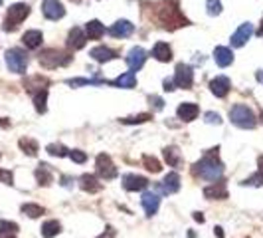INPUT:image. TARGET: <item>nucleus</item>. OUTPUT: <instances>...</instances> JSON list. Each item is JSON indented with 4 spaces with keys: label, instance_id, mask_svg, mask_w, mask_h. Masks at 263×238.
Here are the masks:
<instances>
[{
    "label": "nucleus",
    "instance_id": "nucleus-1",
    "mask_svg": "<svg viewBox=\"0 0 263 238\" xmlns=\"http://www.w3.org/2000/svg\"><path fill=\"white\" fill-rule=\"evenodd\" d=\"M192 175L204 181H220L224 175V165L218 159V147L210 149L198 163H194L192 167Z\"/></svg>",
    "mask_w": 263,
    "mask_h": 238
},
{
    "label": "nucleus",
    "instance_id": "nucleus-2",
    "mask_svg": "<svg viewBox=\"0 0 263 238\" xmlns=\"http://www.w3.org/2000/svg\"><path fill=\"white\" fill-rule=\"evenodd\" d=\"M158 20L166 30H176L182 26H188V18L180 12V6L176 0H164L158 6Z\"/></svg>",
    "mask_w": 263,
    "mask_h": 238
},
{
    "label": "nucleus",
    "instance_id": "nucleus-3",
    "mask_svg": "<svg viewBox=\"0 0 263 238\" xmlns=\"http://www.w3.org/2000/svg\"><path fill=\"white\" fill-rule=\"evenodd\" d=\"M230 121L240 129H254L258 125L256 113L248 105H242V103H238L230 109Z\"/></svg>",
    "mask_w": 263,
    "mask_h": 238
},
{
    "label": "nucleus",
    "instance_id": "nucleus-4",
    "mask_svg": "<svg viewBox=\"0 0 263 238\" xmlns=\"http://www.w3.org/2000/svg\"><path fill=\"white\" fill-rule=\"evenodd\" d=\"M30 14V6L24 4V2H18V4H12L6 12V20H4V30L6 32H14Z\"/></svg>",
    "mask_w": 263,
    "mask_h": 238
},
{
    "label": "nucleus",
    "instance_id": "nucleus-5",
    "mask_svg": "<svg viewBox=\"0 0 263 238\" xmlns=\"http://www.w3.org/2000/svg\"><path fill=\"white\" fill-rule=\"evenodd\" d=\"M73 56H69L67 52H62V50H56V48H48L40 54V64L46 68V70H54V68H60V66H67L71 62Z\"/></svg>",
    "mask_w": 263,
    "mask_h": 238
},
{
    "label": "nucleus",
    "instance_id": "nucleus-6",
    "mask_svg": "<svg viewBox=\"0 0 263 238\" xmlns=\"http://www.w3.org/2000/svg\"><path fill=\"white\" fill-rule=\"evenodd\" d=\"M4 60H6V66L12 74H24L26 68H28V56L20 48H10L4 54Z\"/></svg>",
    "mask_w": 263,
    "mask_h": 238
},
{
    "label": "nucleus",
    "instance_id": "nucleus-7",
    "mask_svg": "<svg viewBox=\"0 0 263 238\" xmlns=\"http://www.w3.org/2000/svg\"><path fill=\"white\" fill-rule=\"evenodd\" d=\"M95 171H97V175H99L103 181H111V179H115V177H117V167L113 165L111 157H109V155H105V153L97 155V161H95Z\"/></svg>",
    "mask_w": 263,
    "mask_h": 238
},
{
    "label": "nucleus",
    "instance_id": "nucleus-8",
    "mask_svg": "<svg viewBox=\"0 0 263 238\" xmlns=\"http://www.w3.org/2000/svg\"><path fill=\"white\" fill-rule=\"evenodd\" d=\"M172 81H174V85H178L182 89H192V83H194V72H192V68L188 64H178Z\"/></svg>",
    "mask_w": 263,
    "mask_h": 238
},
{
    "label": "nucleus",
    "instance_id": "nucleus-9",
    "mask_svg": "<svg viewBox=\"0 0 263 238\" xmlns=\"http://www.w3.org/2000/svg\"><path fill=\"white\" fill-rule=\"evenodd\" d=\"M42 12L48 20H60L66 16V8L60 0H44L42 4Z\"/></svg>",
    "mask_w": 263,
    "mask_h": 238
},
{
    "label": "nucleus",
    "instance_id": "nucleus-10",
    "mask_svg": "<svg viewBox=\"0 0 263 238\" xmlns=\"http://www.w3.org/2000/svg\"><path fill=\"white\" fill-rule=\"evenodd\" d=\"M252 34H254V24H250V22H244L238 30H236V34L232 36V46L234 48H242V46H246L248 44V40L252 38Z\"/></svg>",
    "mask_w": 263,
    "mask_h": 238
},
{
    "label": "nucleus",
    "instance_id": "nucleus-11",
    "mask_svg": "<svg viewBox=\"0 0 263 238\" xmlns=\"http://www.w3.org/2000/svg\"><path fill=\"white\" fill-rule=\"evenodd\" d=\"M125 60H127L129 70L134 74V72H138V70L144 66V62H146V52H144L142 48H138V46H136V48H131Z\"/></svg>",
    "mask_w": 263,
    "mask_h": 238
},
{
    "label": "nucleus",
    "instance_id": "nucleus-12",
    "mask_svg": "<svg viewBox=\"0 0 263 238\" xmlns=\"http://www.w3.org/2000/svg\"><path fill=\"white\" fill-rule=\"evenodd\" d=\"M230 87H232V81H230V78H226V76H218V78H214V79L210 81V91H212L216 97H226V95L230 93Z\"/></svg>",
    "mask_w": 263,
    "mask_h": 238
},
{
    "label": "nucleus",
    "instance_id": "nucleus-13",
    "mask_svg": "<svg viewBox=\"0 0 263 238\" xmlns=\"http://www.w3.org/2000/svg\"><path fill=\"white\" fill-rule=\"evenodd\" d=\"M89 56H91L95 62H99V64H105V62H111V60L119 58L117 52L111 50V48H107V46H97V48H93V50L89 52Z\"/></svg>",
    "mask_w": 263,
    "mask_h": 238
},
{
    "label": "nucleus",
    "instance_id": "nucleus-14",
    "mask_svg": "<svg viewBox=\"0 0 263 238\" xmlns=\"http://www.w3.org/2000/svg\"><path fill=\"white\" fill-rule=\"evenodd\" d=\"M140 205H142V209H144L146 217H152V215H156V213H158L160 199H158V195H154V193H144V195H142V199H140Z\"/></svg>",
    "mask_w": 263,
    "mask_h": 238
},
{
    "label": "nucleus",
    "instance_id": "nucleus-15",
    "mask_svg": "<svg viewBox=\"0 0 263 238\" xmlns=\"http://www.w3.org/2000/svg\"><path fill=\"white\" fill-rule=\"evenodd\" d=\"M134 32V26H132L129 20H117L111 28H109V34L113 38H127Z\"/></svg>",
    "mask_w": 263,
    "mask_h": 238
},
{
    "label": "nucleus",
    "instance_id": "nucleus-16",
    "mask_svg": "<svg viewBox=\"0 0 263 238\" xmlns=\"http://www.w3.org/2000/svg\"><path fill=\"white\" fill-rule=\"evenodd\" d=\"M85 42H87V36H85V32L81 30V28H71L69 30V36H67V46L71 48V50H81L83 46H85Z\"/></svg>",
    "mask_w": 263,
    "mask_h": 238
},
{
    "label": "nucleus",
    "instance_id": "nucleus-17",
    "mask_svg": "<svg viewBox=\"0 0 263 238\" xmlns=\"http://www.w3.org/2000/svg\"><path fill=\"white\" fill-rule=\"evenodd\" d=\"M162 193L164 195H174L180 191V175L178 173H168L164 179H162V185H160Z\"/></svg>",
    "mask_w": 263,
    "mask_h": 238
},
{
    "label": "nucleus",
    "instance_id": "nucleus-18",
    "mask_svg": "<svg viewBox=\"0 0 263 238\" xmlns=\"http://www.w3.org/2000/svg\"><path fill=\"white\" fill-rule=\"evenodd\" d=\"M214 60H216V64H218L220 68H228V66H232V62H234V52H232L230 48H226V46H218V48L214 50Z\"/></svg>",
    "mask_w": 263,
    "mask_h": 238
},
{
    "label": "nucleus",
    "instance_id": "nucleus-19",
    "mask_svg": "<svg viewBox=\"0 0 263 238\" xmlns=\"http://www.w3.org/2000/svg\"><path fill=\"white\" fill-rule=\"evenodd\" d=\"M176 113H178V117H180L182 121H194V119L198 117L200 109H198V105H196V103L186 101V103H180V105H178Z\"/></svg>",
    "mask_w": 263,
    "mask_h": 238
},
{
    "label": "nucleus",
    "instance_id": "nucleus-20",
    "mask_svg": "<svg viewBox=\"0 0 263 238\" xmlns=\"http://www.w3.org/2000/svg\"><path fill=\"white\" fill-rule=\"evenodd\" d=\"M123 187L125 191H142L148 187V181L144 177H138V175H125L123 177Z\"/></svg>",
    "mask_w": 263,
    "mask_h": 238
},
{
    "label": "nucleus",
    "instance_id": "nucleus-21",
    "mask_svg": "<svg viewBox=\"0 0 263 238\" xmlns=\"http://www.w3.org/2000/svg\"><path fill=\"white\" fill-rule=\"evenodd\" d=\"M204 197L210 199V201H214V199L224 201V199H228V189H226L224 183H214V185L204 189Z\"/></svg>",
    "mask_w": 263,
    "mask_h": 238
},
{
    "label": "nucleus",
    "instance_id": "nucleus-22",
    "mask_svg": "<svg viewBox=\"0 0 263 238\" xmlns=\"http://www.w3.org/2000/svg\"><path fill=\"white\" fill-rule=\"evenodd\" d=\"M42 40H44V36H42L40 30H28V32H24V36H22L24 46L30 48V50L40 48V46H42Z\"/></svg>",
    "mask_w": 263,
    "mask_h": 238
},
{
    "label": "nucleus",
    "instance_id": "nucleus-23",
    "mask_svg": "<svg viewBox=\"0 0 263 238\" xmlns=\"http://www.w3.org/2000/svg\"><path fill=\"white\" fill-rule=\"evenodd\" d=\"M103 34H105V26L99 20H89L85 24V36H87V40H99Z\"/></svg>",
    "mask_w": 263,
    "mask_h": 238
},
{
    "label": "nucleus",
    "instance_id": "nucleus-24",
    "mask_svg": "<svg viewBox=\"0 0 263 238\" xmlns=\"http://www.w3.org/2000/svg\"><path fill=\"white\" fill-rule=\"evenodd\" d=\"M79 187H81L85 193H99V191L103 189V185L99 183V179L93 177V175H83V177L79 179Z\"/></svg>",
    "mask_w": 263,
    "mask_h": 238
},
{
    "label": "nucleus",
    "instance_id": "nucleus-25",
    "mask_svg": "<svg viewBox=\"0 0 263 238\" xmlns=\"http://www.w3.org/2000/svg\"><path fill=\"white\" fill-rule=\"evenodd\" d=\"M111 85H115V87H123V89H132L134 85H136V78H134V74L132 72H125V74H121L117 79H113V81H109Z\"/></svg>",
    "mask_w": 263,
    "mask_h": 238
},
{
    "label": "nucleus",
    "instance_id": "nucleus-26",
    "mask_svg": "<svg viewBox=\"0 0 263 238\" xmlns=\"http://www.w3.org/2000/svg\"><path fill=\"white\" fill-rule=\"evenodd\" d=\"M36 179H38V185H42V187H48V185H52V181H54V175H52V169H50V165L42 163V165L36 169Z\"/></svg>",
    "mask_w": 263,
    "mask_h": 238
},
{
    "label": "nucleus",
    "instance_id": "nucleus-27",
    "mask_svg": "<svg viewBox=\"0 0 263 238\" xmlns=\"http://www.w3.org/2000/svg\"><path fill=\"white\" fill-rule=\"evenodd\" d=\"M152 56H154L158 62H170V60H172V50H170L168 44L158 42V44L152 48Z\"/></svg>",
    "mask_w": 263,
    "mask_h": 238
},
{
    "label": "nucleus",
    "instance_id": "nucleus-28",
    "mask_svg": "<svg viewBox=\"0 0 263 238\" xmlns=\"http://www.w3.org/2000/svg\"><path fill=\"white\" fill-rule=\"evenodd\" d=\"M48 79L46 78H42V76H36V78H30L26 83H24V87L28 89V91H32V93H38V91H42V89H48Z\"/></svg>",
    "mask_w": 263,
    "mask_h": 238
},
{
    "label": "nucleus",
    "instance_id": "nucleus-29",
    "mask_svg": "<svg viewBox=\"0 0 263 238\" xmlns=\"http://www.w3.org/2000/svg\"><path fill=\"white\" fill-rule=\"evenodd\" d=\"M164 159L170 167H180L182 165V157H180V151L176 147H166L164 149Z\"/></svg>",
    "mask_w": 263,
    "mask_h": 238
},
{
    "label": "nucleus",
    "instance_id": "nucleus-30",
    "mask_svg": "<svg viewBox=\"0 0 263 238\" xmlns=\"http://www.w3.org/2000/svg\"><path fill=\"white\" fill-rule=\"evenodd\" d=\"M60 231H62V227H60V223L58 221H48V223H44L42 225V237L44 238H54L60 235Z\"/></svg>",
    "mask_w": 263,
    "mask_h": 238
},
{
    "label": "nucleus",
    "instance_id": "nucleus-31",
    "mask_svg": "<svg viewBox=\"0 0 263 238\" xmlns=\"http://www.w3.org/2000/svg\"><path fill=\"white\" fill-rule=\"evenodd\" d=\"M18 145H20V149H22L26 155H30V157H36V155H38V143H36L34 139L24 137V139L18 141Z\"/></svg>",
    "mask_w": 263,
    "mask_h": 238
},
{
    "label": "nucleus",
    "instance_id": "nucleus-32",
    "mask_svg": "<svg viewBox=\"0 0 263 238\" xmlns=\"http://www.w3.org/2000/svg\"><path fill=\"white\" fill-rule=\"evenodd\" d=\"M46 101H48V89H42V91L34 93V107H36L38 113H46V109H48Z\"/></svg>",
    "mask_w": 263,
    "mask_h": 238
},
{
    "label": "nucleus",
    "instance_id": "nucleus-33",
    "mask_svg": "<svg viewBox=\"0 0 263 238\" xmlns=\"http://www.w3.org/2000/svg\"><path fill=\"white\" fill-rule=\"evenodd\" d=\"M22 213H24V215H28L30 219H38V217H42V215H44V209H42L40 205L26 203V205H22Z\"/></svg>",
    "mask_w": 263,
    "mask_h": 238
},
{
    "label": "nucleus",
    "instance_id": "nucleus-34",
    "mask_svg": "<svg viewBox=\"0 0 263 238\" xmlns=\"http://www.w3.org/2000/svg\"><path fill=\"white\" fill-rule=\"evenodd\" d=\"M150 119V113H138V115H132V117H123L121 123L125 125H138V123H144Z\"/></svg>",
    "mask_w": 263,
    "mask_h": 238
},
{
    "label": "nucleus",
    "instance_id": "nucleus-35",
    "mask_svg": "<svg viewBox=\"0 0 263 238\" xmlns=\"http://www.w3.org/2000/svg\"><path fill=\"white\" fill-rule=\"evenodd\" d=\"M46 151H48L52 157H66V155L69 153V151H67L64 145H60V143H52V145H48Z\"/></svg>",
    "mask_w": 263,
    "mask_h": 238
},
{
    "label": "nucleus",
    "instance_id": "nucleus-36",
    "mask_svg": "<svg viewBox=\"0 0 263 238\" xmlns=\"http://www.w3.org/2000/svg\"><path fill=\"white\" fill-rule=\"evenodd\" d=\"M142 163H144V167L150 171V173H160V163H158V159H154V157H150V155H144L142 157Z\"/></svg>",
    "mask_w": 263,
    "mask_h": 238
},
{
    "label": "nucleus",
    "instance_id": "nucleus-37",
    "mask_svg": "<svg viewBox=\"0 0 263 238\" xmlns=\"http://www.w3.org/2000/svg\"><path fill=\"white\" fill-rule=\"evenodd\" d=\"M16 231H18L16 223H10V221H2L0 223V237H4V235H16Z\"/></svg>",
    "mask_w": 263,
    "mask_h": 238
},
{
    "label": "nucleus",
    "instance_id": "nucleus-38",
    "mask_svg": "<svg viewBox=\"0 0 263 238\" xmlns=\"http://www.w3.org/2000/svg\"><path fill=\"white\" fill-rule=\"evenodd\" d=\"M206 10L210 16H220L222 14V2L220 0H208L206 2Z\"/></svg>",
    "mask_w": 263,
    "mask_h": 238
},
{
    "label": "nucleus",
    "instance_id": "nucleus-39",
    "mask_svg": "<svg viewBox=\"0 0 263 238\" xmlns=\"http://www.w3.org/2000/svg\"><path fill=\"white\" fill-rule=\"evenodd\" d=\"M242 185H250V187H263V173L258 171L256 175H252L250 179H246Z\"/></svg>",
    "mask_w": 263,
    "mask_h": 238
},
{
    "label": "nucleus",
    "instance_id": "nucleus-40",
    "mask_svg": "<svg viewBox=\"0 0 263 238\" xmlns=\"http://www.w3.org/2000/svg\"><path fill=\"white\" fill-rule=\"evenodd\" d=\"M67 155H69V159L75 161V163H85V159H87V155H85L83 151H79V149H73V151H69Z\"/></svg>",
    "mask_w": 263,
    "mask_h": 238
},
{
    "label": "nucleus",
    "instance_id": "nucleus-41",
    "mask_svg": "<svg viewBox=\"0 0 263 238\" xmlns=\"http://www.w3.org/2000/svg\"><path fill=\"white\" fill-rule=\"evenodd\" d=\"M204 121L210 123V125H220V123H222V117H220L218 113H214V111H208V113L204 115Z\"/></svg>",
    "mask_w": 263,
    "mask_h": 238
},
{
    "label": "nucleus",
    "instance_id": "nucleus-42",
    "mask_svg": "<svg viewBox=\"0 0 263 238\" xmlns=\"http://www.w3.org/2000/svg\"><path fill=\"white\" fill-rule=\"evenodd\" d=\"M0 181L6 183V185H14V179H12V173L10 171H2L0 169Z\"/></svg>",
    "mask_w": 263,
    "mask_h": 238
},
{
    "label": "nucleus",
    "instance_id": "nucleus-43",
    "mask_svg": "<svg viewBox=\"0 0 263 238\" xmlns=\"http://www.w3.org/2000/svg\"><path fill=\"white\" fill-rule=\"evenodd\" d=\"M148 99H150V105H154V111H160V109L164 107V101H162L160 97L152 95V97H148Z\"/></svg>",
    "mask_w": 263,
    "mask_h": 238
},
{
    "label": "nucleus",
    "instance_id": "nucleus-44",
    "mask_svg": "<svg viewBox=\"0 0 263 238\" xmlns=\"http://www.w3.org/2000/svg\"><path fill=\"white\" fill-rule=\"evenodd\" d=\"M174 81L172 79H164V91H174Z\"/></svg>",
    "mask_w": 263,
    "mask_h": 238
},
{
    "label": "nucleus",
    "instance_id": "nucleus-45",
    "mask_svg": "<svg viewBox=\"0 0 263 238\" xmlns=\"http://www.w3.org/2000/svg\"><path fill=\"white\" fill-rule=\"evenodd\" d=\"M194 221H198V223H204V217H202V213H194Z\"/></svg>",
    "mask_w": 263,
    "mask_h": 238
},
{
    "label": "nucleus",
    "instance_id": "nucleus-46",
    "mask_svg": "<svg viewBox=\"0 0 263 238\" xmlns=\"http://www.w3.org/2000/svg\"><path fill=\"white\" fill-rule=\"evenodd\" d=\"M256 78H258V81H260V83H263V70H258Z\"/></svg>",
    "mask_w": 263,
    "mask_h": 238
},
{
    "label": "nucleus",
    "instance_id": "nucleus-47",
    "mask_svg": "<svg viewBox=\"0 0 263 238\" xmlns=\"http://www.w3.org/2000/svg\"><path fill=\"white\" fill-rule=\"evenodd\" d=\"M214 233H216V237H224V231H222V229H220V227H216V229H214Z\"/></svg>",
    "mask_w": 263,
    "mask_h": 238
},
{
    "label": "nucleus",
    "instance_id": "nucleus-48",
    "mask_svg": "<svg viewBox=\"0 0 263 238\" xmlns=\"http://www.w3.org/2000/svg\"><path fill=\"white\" fill-rule=\"evenodd\" d=\"M258 36H262L263 38V16H262V26H260V30H258Z\"/></svg>",
    "mask_w": 263,
    "mask_h": 238
},
{
    "label": "nucleus",
    "instance_id": "nucleus-49",
    "mask_svg": "<svg viewBox=\"0 0 263 238\" xmlns=\"http://www.w3.org/2000/svg\"><path fill=\"white\" fill-rule=\"evenodd\" d=\"M258 163H260V171L263 173V155L260 157V161H258Z\"/></svg>",
    "mask_w": 263,
    "mask_h": 238
},
{
    "label": "nucleus",
    "instance_id": "nucleus-50",
    "mask_svg": "<svg viewBox=\"0 0 263 238\" xmlns=\"http://www.w3.org/2000/svg\"><path fill=\"white\" fill-rule=\"evenodd\" d=\"M0 238H16V235H4V237H0Z\"/></svg>",
    "mask_w": 263,
    "mask_h": 238
},
{
    "label": "nucleus",
    "instance_id": "nucleus-51",
    "mask_svg": "<svg viewBox=\"0 0 263 238\" xmlns=\"http://www.w3.org/2000/svg\"><path fill=\"white\" fill-rule=\"evenodd\" d=\"M260 119H262V121H263V111H262V117H260Z\"/></svg>",
    "mask_w": 263,
    "mask_h": 238
},
{
    "label": "nucleus",
    "instance_id": "nucleus-52",
    "mask_svg": "<svg viewBox=\"0 0 263 238\" xmlns=\"http://www.w3.org/2000/svg\"><path fill=\"white\" fill-rule=\"evenodd\" d=\"M0 4H2V0H0Z\"/></svg>",
    "mask_w": 263,
    "mask_h": 238
}]
</instances>
